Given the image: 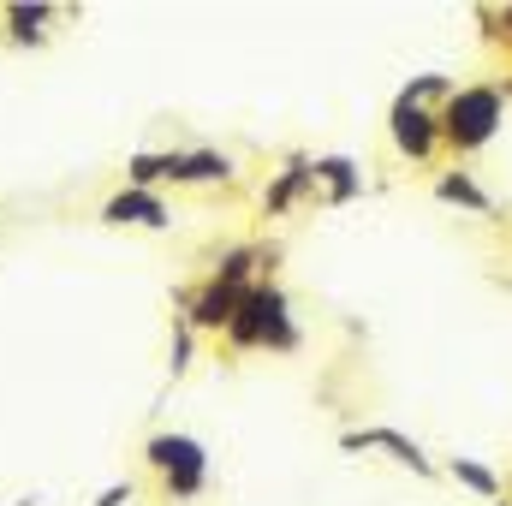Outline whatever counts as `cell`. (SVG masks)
<instances>
[{
	"label": "cell",
	"mask_w": 512,
	"mask_h": 506,
	"mask_svg": "<svg viewBox=\"0 0 512 506\" xmlns=\"http://www.w3.org/2000/svg\"><path fill=\"white\" fill-rule=\"evenodd\" d=\"M251 286H256V251L239 245V251L203 280V292L185 298V328L191 334H227V322H233V310H239V298Z\"/></svg>",
	"instance_id": "obj_1"
},
{
	"label": "cell",
	"mask_w": 512,
	"mask_h": 506,
	"mask_svg": "<svg viewBox=\"0 0 512 506\" xmlns=\"http://www.w3.org/2000/svg\"><path fill=\"white\" fill-rule=\"evenodd\" d=\"M227 346L233 352H251V346H268V352H292L298 346V322L286 316V292L274 280H256L251 292L239 298L233 322H227Z\"/></svg>",
	"instance_id": "obj_2"
},
{
	"label": "cell",
	"mask_w": 512,
	"mask_h": 506,
	"mask_svg": "<svg viewBox=\"0 0 512 506\" xmlns=\"http://www.w3.org/2000/svg\"><path fill=\"white\" fill-rule=\"evenodd\" d=\"M435 120H441V143H453L459 155H471V149H483V143L501 131L507 96H501L495 84H465V90L447 96V108H441Z\"/></svg>",
	"instance_id": "obj_3"
},
{
	"label": "cell",
	"mask_w": 512,
	"mask_h": 506,
	"mask_svg": "<svg viewBox=\"0 0 512 506\" xmlns=\"http://www.w3.org/2000/svg\"><path fill=\"white\" fill-rule=\"evenodd\" d=\"M143 465L161 477L167 501H197L209 489V447L197 435H149L143 441Z\"/></svg>",
	"instance_id": "obj_4"
},
{
	"label": "cell",
	"mask_w": 512,
	"mask_h": 506,
	"mask_svg": "<svg viewBox=\"0 0 512 506\" xmlns=\"http://www.w3.org/2000/svg\"><path fill=\"white\" fill-rule=\"evenodd\" d=\"M387 137H393V149L405 155V161H429L435 149H441V120L423 108V102H393V114H387Z\"/></svg>",
	"instance_id": "obj_5"
},
{
	"label": "cell",
	"mask_w": 512,
	"mask_h": 506,
	"mask_svg": "<svg viewBox=\"0 0 512 506\" xmlns=\"http://www.w3.org/2000/svg\"><path fill=\"white\" fill-rule=\"evenodd\" d=\"M102 221L108 227H167L173 215H167V203L155 197V191H114L108 203H102Z\"/></svg>",
	"instance_id": "obj_6"
},
{
	"label": "cell",
	"mask_w": 512,
	"mask_h": 506,
	"mask_svg": "<svg viewBox=\"0 0 512 506\" xmlns=\"http://www.w3.org/2000/svg\"><path fill=\"white\" fill-rule=\"evenodd\" d=\"M340 447H346V453H358V447H387V453H393L405 471H417V477H435V465L423 459V447H417V441H405L399 429H346V435H340Z\"/></svg>",
	"instance_id": "obj_7"
},
{
	"label": "cell",
	"mask_w": 512,
	"mask_h": 506,
	"mask_svg": "<svg viewBox=\"0 0 512 506\" xmlns=\"http://www.w3.org/2000/svg\"><path fill=\"white\" fill-rule=\"evenodd\" d=\"M54 18H60V12H54V6H42V0H36V6H6V12H0L6 42H18V48H42Z\"/></svg>",
	"instance_id": "obj_8"
},
{
	"label": "cell",
	"mask_w": 512,
	"mask_h": 506,
	"mask_svg": "<svg viewBox=\"0 0 512 506\" xmlns=\"http://www.w3.org/2000/svg\"><path fill=\"white\" fill-rule=\"evenodd\" d=\"M310 173H316V185H328V203H352V197L364 191V179H358V161H352V155H316V161H310Z\"/></svg>",
	"instance_id": "obj_9"
},
{
	"label": "cell",
	"mask_w": 512,
	"mask_h": 506,
	"mask_svg": "<svg viewBox=\"0 0 512 506\" xmlns=\"http://www.w3.org/2000/svg\"><path fill=\"white\" fill-rule=\"evenodd\" d=\"M161 179L179 185V149H137V155L126 161V185L131 191H149V185H161Z\"/></svg>",
	"instance_id": "obj_10"
},
{
	"label": "cell",
	"mask_w": 512,
	"mask_h": 506,
	"mask_svg": "<svg viewBox=\"0 0 512 506\" xmlns=\"http://www.w3.org/2000/svg\"><path fill=\"white\" fill-rule=\"evenodd\" d=\"M233 179V155L221 149H179V185H227Z\"/></svg>",
	"instance_id": "obj_11"
},
{
	"label": "cell",
	"mask_w": 512,
	"mask_h": 506,
	"mask_svg": "<svg viewBox=\"0 0 512 506\" xmlns=\"http://www.w3.org/2000/svg\"><path fill=\"white\" fill-rule=\"evenodd\" d=\"M310 185H316V173H310V161H304V155H292V161L280 167V179L268 185V197H262V209H268V215H286V209L298 203V191H310Z\"/></svg>",
	"instance_id": "obj_12"
},
{
	"label": "cell",
	"mask_w": 512,
	"mask_h": 506,
	"mask_svg": "<svg viewBox=\"0 0 512 506\" xmlns=\"http://www.w3.org/2000/svg\"><path fill=\"white\" fill-rule=\"evenodd\" d=\"M435 197H441V203H459V209H477V215H489V209H495V203H489V191H483L471 173H459V167L435 179Z\"/></svg>",
	"instance_id": "obj_13"
},
{
	"label": "cell",
	"mask_w": 512,
	"mask_h": 506,
	"mask_svg": "<svg viewBox=\"0 0 512 506\" xmlns=\"http://www.w3.org/2000/svg\"><path fill=\"white\" fill-rule=\"evenodd\" d=\"M447 471H453V483H465L471 495H483V501H501V477H495L489 465H477V459H453Z\"/></svg>",
	"instance_id": "obj_14"
},
{
	"label": "cell",
	"mask_w": 512,
	"mask_h": 506,
	"mask_svg": "<svg viewBox=\"0 0 512 506\" xmlns=\"http://www.w3.org/2000/svg\"><path fill=\"white\" fill-rule=\"evenodd\" d=\"M399 96H405V102H429V96H453V84H447L441 72H429V78H417V84H405Z\"/></svg>",
	"instance_id": "obj_15"
},
{
	"label": "cell",
	"mask_w": 512,
	"mask_h": 506,
	"mask_svg": "<svg viewBox=\"0 0 512 506\" xmlns=\"http://www.w3.org/2000/svg\"><path fill=\"white\" fill-rule=\"evenodd\" d=\"M191 340H197V334L179 322V328H173V370H185V364H191Z\"/></svg>",
	"instance_id": "obj_16"
},
{
	"label": "cell",
	"mask_w": 512,
	"mask_h": 506,
	"mask_svg": "<svg viewBox=\"0 0 512 506\" xmlns=\"http://www.w3.org/2000/svg\"><path fill=\"white\" fill-rule=\"evenodd\" d=\"M96 506H131V483H108V489L96 495Z\"/></svg>",
	"instance_id": "obj_17"
},
{
	"label": "cell",
	"mask_w": 512,
	"mask_h": 506,
	"mask_svg": "<svg viewBox=\"0 0 512 506\" xmlns=\"http://www.w3.org/2000/svg\"><path fill=\"white\" fill-rule=\"evenodd\" d=\"M501 24H507V36H512V6H507V12H501Z\"/></svg>",
	"instance_id": "obj_18"
}]
</instances>
